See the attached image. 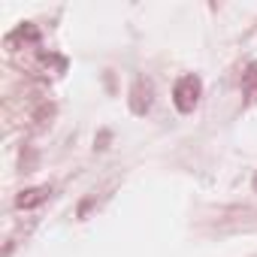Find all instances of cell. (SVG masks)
<instances>
[{"instance_id":"7a4b0ae2","label":"cell","mask_w":257,"mask_h":257,"mask_svg":"<svg viewBox=\"0 0 257 257\" xmlns=\"http://www.w3.org/2000/svg\"><path fill=\"white\" fill-rule=\"evenodd\" d=\"M152 103H155V85L140 76V79L134 82V88H131V109H134L137 115H146V112L152 109Z\"/></svg>"},{"instance_id":"3957f363","label":"cell","mask_w":257,"mask_h":257,"mask_svg":"<svg viewBox=\"0 0 257 257\" xmlns=\"http://www.w3.org/2000/svg\"><path fill=\"white\" fill-rule=\"evenodd\" d=\"M49 194H52V188H49V185L28 188V191H22V194L16 197V206H19V209H34V206L46 203V200H49Z\"/></svg>"},{"instance_id":"277c9868","label":"cell","mask_w":257,"mask_h":257,"mask_svg":"<svg viewBox=\"0 0 257 257\" xmlns=\"http://www.w3.org/2000/svg\"><path fill=\"white\" fill-rule=\"evenodd\" d=\"M251 185H254V194H257V173H254V182H251Z\"/></svg>"},{"instance_id":"6da1fadb","label":"cell","mask_w":257,"mask_h":257,"mask_svg":"<svg viewBox=\"0 0 257 257\" xmlns=\"http://www.w3.org/2000/svg\"><path fill=\"white\" fill-rule=\"evenodd\" d=\"M200 94H203V82H200V76H194V73H185L179 82H176V88H173V103H176V109L179 112H194L197 109V103H200Z\"/></svg>"}]
</instances>
